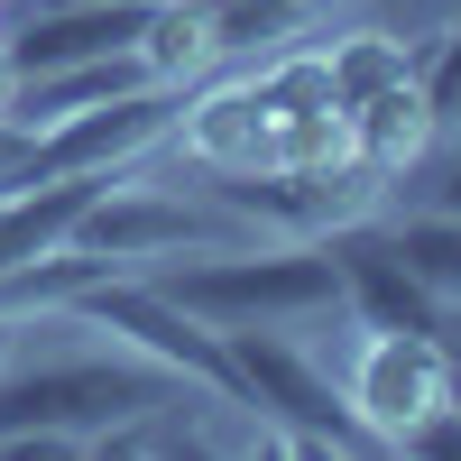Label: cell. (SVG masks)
Returning a JSON list of instances; mask_svg holds the SVG:
<instances>
[{"label": "cell", "instance_id": "4", "mask_svg": "<svg viewBox=\"0 0 461 461\" xmlns=\"http://www.w3.org/2000/svg\"><path fill=\"white\" fill-rule=\"evenodd\" d=\"M65 323H93V332H121V351H148L158 369L176 378H194L203 397H230L240 406V378H230V341L203 323V314H185L176 295H158V277H93L84 295L65 304Z\"/></svg>", "mask_w": 461, "mask_h": 461}, {"label": "cell", "instance_id": "3", "mask_svg": "<svg viewBox=\"0 0 461 461\" xmlns=\"http://www.w3.org/2000/svg\"><path fill=\"white\" fill-rule=\"evenodd\" d=\"M230 378H240V406L258 415L277 452H378V434L351 415L341 378H323L314 360L286 341V323H230Z\"/></svg>", "mask_w": 461, "mask_h": 461}, {"label": "cell", "instance_id": "11", "mask_svg": "<svg viewBox=\"0 0 461 461\" xmlns=\"http://www.w3.org/2000/svg\"><path fill=\"white\" fill-rule=\"evenodd\" d=\"M323 74H332V102H341V121L369 102V93H388V84H406V47L397 37H341V47H323Z\"/></svg>", "mask_w": 461, "mask_h": 461}, {"label": "cell", "instance_id": "13", "mask_svg": "<svg viewBox=\"0 0 461 461\" xmlns=\"http://www.w3.org/2000/svg\"><path fill=\"white\" fill-rule=\"evenodd\" d=\"M397 452H415V461H461V388H452L434 415H415V425L397 434Z\"/></svg>", "mask_w": 461, "mask_h": 461}, {"label": "cell", "instance_id": "15", "mask_svg": "<svg viewBox=\"0 0 461 461\" xmlns=\"http://www.w3.org/2000/svg\"><path fill=\"white\" fill-rule=\"evenodd\" d=\"M452 139H461V130H452ZM425 203H434V212H461V148H452V158L425 176Z\"/></svg>", "mask_w": 461, "mask_h": 461}, {"label": "cell", "instance_id": "9", "mask_svg": "<svg viewBox=\"0 0 461 461\" xmlns=\"http://www.w3.org/2000/svg\"><path fill=\"white\" fill-rule=\"evenodd\" d=\"M434 148V121H425V93H415V74L406 84H388V93H369L360 111H351V158L369 167V176H406L415 158Z\"/></svg>", "mask_w": 461, "mask_h": 461}, {"label": "cell", "instance_id": "5", "mask_svg": "<svg viewBox=\"0 0 461 461\" xmlns=\"http://www.w3.org/2000/svg\"><path fill=\"white\" fill-rule=\"evenodd\" d=\"M176 111H185V84H139L121 102H93V111H74V121H47L28 139V176L19 185H47V176H111V167H130L148 158L167 130H176ZM10 185V194H19Z\"/></svg>", "mask_w": 461, "mask_h": 461}, {"label": "cell", "instance_id": "6", "mask_svg": "<svg viewBox=\"0 0 461 461\" xmlns=\"http://www.w3.org/2000/svg\"><path fill=\"white\" fill-rule=\"evenodd\" d=\"M341 397H351V415L378 434V452H397V434L415 415H434L452 397V341L443 332H369L351 351Z\"/></svg>", "mask_w": 461, "mask_h": 461}, {"label": "cell", "instance_id": "1", "mask_svg": "<svg viewBox=\"0 0 461 461\" xmlns=\"http://www.w3.org/2000/svg\"><path fill=\"white\" fill-rule=\"evenodd\" d=\"M194 378L158 369L148 351H111V360H47V369H10L0 360V452H102L111 434L148 425L158 406H176Z\"/></svg>", "mask_w": 461, "mask_h": 461}, {"label": "cell", "instance_id": "14", "mask_svg": "<svg viewBox=\"0 0 461 461\" xmlns=\"http://www.w3.org/2000/svg\"><path fill=\"white\" fill-rule=\"evenodd\" d=\"M28 139H37V130H19L10 111H0V194H10V185L28 176Z\"/></svg>", "mask_w": 461, "mask_h": 461}, {"label": "cell", "instance_id": "12", "mask_svg": "<svg viewBox=\"0 0 461 461\" xmlns=\"http://www.w3.org/2000/svg\"><path fill=\"white\" fill-rule=\"evenodd\" d=\"M415 93H425V121H434V139H452V130H461V19H452V37L434 47V65L415 74Z\"/></svg>", "mask_w": 461, "mask_h": 461}, {"label": "cell", "instance_id": "10", "mask_svg": "<svg viewBox=\"0 0 461 461\" xmlns=\"http://www.w3.org/2000/svg\"><path fill=\"white\" fill-rule=\"evenodd\" d=\"M388 240H397V258L425 277V295L434 304H461V212H415V221H388Z\"/></svg>", "mask_w": 461, "mask_h": 461}, {"label": "cell", "instance_id": "17", "mask_svg": "<svg viewBox=\"0 0 461 461\" xmlns=\"http://www.w3.org/2000/svg\"><path fill=\"white\" fill-rule=\"evenodd\" d=\"M452 332H461V323H452Z\"/></svg>", "mask_w": 461, "mask_h": 461}, {"label": "cell", "instance_id": "2", "mask_svg": "<svg viewBox=\"0 0 461 461\" xmlns=\"http://www.w3.org/2000/svg\"><path fill=\"white\" fill-rule=\"evenodd\" d=\"M158 295H176L212 332L314 323V314H341V267H332L323 240H277V249H221V258H194V267H158Z\"/></svg>", "mask_w": 461, "mask_h": 461}, {"label": "cell", "instance_id": "8", "mask_svg": "<svg viewBox=\"0 0 461 461\" xmlns=\"http://www.w3.org/2000/svg\"><path fill=\"white\" fill-rule=\"evenodd\" d=\"M323 249H332V267H341V304L360 314V332H443V304H434L425 277L397 258L388 230L341 221V230H323Z\"/></svg>", "mask_w": 461, "mask_h": 461}, {"label": "cell", "instance_id": "7", "mask_svg": "<svg viewBox=\"0 0 461 461\" xmlns=\"http://www.w3.org/2000/svg\"><path fill=\"white\" fill-rule=\"evenodd\" d=\"M203 230H212V212L176 203V194H148V185H130V167H121V176L84 203V221H74L65 249H84V258L111 267V277H130V267H167L185 240H203Z\"/></svg>", "mask_w": 461, "mask_h": 461}, {"label": "cell", "instance_id": "16", "mask_svg": "<svg viewBox=\"0 0 461 461\" xmlns=\"http://www.w3.org/2000/svg\"><path fill=\"white\" fill-rule=\"evenodd\" d=\"M10 332H19V323H0V360H10Z\"/></svg>", "mask_w": 461, "mask_h": 461}]
</instances>
